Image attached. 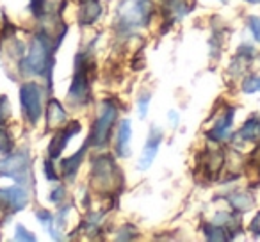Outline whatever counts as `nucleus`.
Instances as JSON below:
<instances>
[{"label":"nucleus","instance_id":"nucleus-2","mask_svg":"<svg viewBox=\"0 0 260 242\" xmlns=\"http://www.w3.org/2000/svg\"><path fill=\"white\" fill-rule=\"evenodd\" d=\"M152 15V0H125L118 9V23L119 27L130 30L136 27L148 25Z\"/></svg>","mask_w":260,"mask_h":242},{"label":"nucleus","instance_id":"nucleus-4","mask_svg":"<svg viewBox=\"0 0 260 242\" xmlns=\"http://www.w3.org/2000/svg\"><path fill=\"white\" fill-rule=\"evenodd\" d=\"M93 185L100 192H111L116 189V184L119 180V171L114 166L111 157H98L93 160V173H91Z\"/></svg>","mask_w":260,"mask_h":242},{"label":"nucleus","instance_id":"nucleus-7","mask_svg":"<svg viewBox=\"0 0 260 242\" xmlns=\"http://www.w3.org/2000/svg\"><path fill=\"white\" fill-rule=\"evenodd\" d=\"M20 100H22V109L25 112L27 119L30 123L36 125L43 112L41 105V87L34 82H27L20 87Z\"/></svg>","mask_w":260,"mask_h":242},{"label":"nucleus","instance_id":"nucleus-18","mask_svg":"<svg viewBox=\"0 0 260 242\" xmlns=\"http://www.w3.org/2000/svg\"><path fill=\"white\" fill-rule=\"evenodd\" d=\"M230 203L234 209L237 210H249L253 206V198L251 194H248V192H237V194H234L230 198Z\"/></svg>","mask_w":260,"mask_h":242},{"label":"nucleus","instance_id":"nucleus-13","mask_svg":"<svg viewBox=\"0 0 260 242\" xmlns=\"http://www.w3.org/2000/svg\"><path fill=\"white\" fill-rule=\"evenodd\" d=\"M66 111L62 109V105L57 100H50L47 107V127L48 128H59L61 125L66 123Z\"/></svg>","mask_w":260,"mask_h":242},{"label":"nucleus","instance_id":"nucleus-3","mask_svg":"<svg viewBox=\"0 0 260 242\" xmlns=\"http://www.w3.org/2000/svg\"><path fill=\"white\" fill-rule=\"evenodd\" d=\"M116 118H118V109L112 105V101H104L100 109V114H98L96 121H94L93 132H91L89 139H87L89 145L100 148V146H104L109 141L111 130L116 123Z\"/></svg>","mask_w":260,"mask_h":242},{"label":"nucleus","instance_id":"nucleus-25","mask_svg":"<svg viewBox=\"0 0 260 242\" xmlns=\"http://www.w3.org/2000/svg\"><path fill=\"white\" fill-rule=\"evenodd\" d=\"M43 171H45V177H47L48 180H57V173H55L54 164H52V160H45V164H43Z\"/></svg>","mask_w":260,"mask_h":242},{"label":"nucleus","instance_id":"nucleus-29","mask_svg":"<svg viewBox=\"0 0 260 242\" xmlns=\"http://www.w3.org/2000/svg\"><path fill=\"white\" fill-rule=\"evenodd\" d=\"M30 11L40 16L45 11V0H30Z\"/></svg>","mask_w":260,"mask_h":242},{"label":"nucleus","instance_id":"nucleus-28","mask_svg":"<svg viewBox=\"0 0 260 242\" xmlns=\"http://www.w3.org/2000/svg\"><path fill=\"white\" fill-rule=\"evenodd\" d=\"M148 101H150V94H143V96L139 98V116H141V118H145V116L148 114Z\"/></svg>","mask_w":260,"mask_h":242},{"label":"nucleus","instance_id":"nucleus-23","mask_svg":"<svg viewBox=\"0 0 260 242\" xmlns=\"http://www.w3.org/2000/svg\"><path fill=\"white\" fill-rule=\"evenodd\" d=\"M36 217L40 219V223L43 224V226H47L50 231H54V228H52V224H54V219H52L50 212H47V210H38Z\"/></svg>","mask_w":260,"mask_h":242},{"label":"nucleus","instance_id":"nucleus-17","mask_svg":"<svg viewBox=\"0 0 260 242\" xmlns=\"http://www.w3.org/2000/svg\"><path fill=\"white\" fill-rule=\"evenodd\" d=\"M237 139L241 141H249V143H255L260 139V121L258 119H248L242 128L239 130Z\"/></svg>","mask_w":260,"mask_h":242},{"label":"nucleus","instance_id":"nucleus-19","mask_svg":"<svg viewBox=\"0 0 260 242\" xmlns=\"http://www.w3.org/2000/svg\"><path fill=\"white\" fill-rule=\"evenodd\" d=\"M203 231H205V237L209 240H226V235H224V230L223 228H216L212 224H205L203 226Z\"/></svg>","mask_w":260,"mask_h":242},{"label":"nucleus","instance_id":"nucleus-12","mask_svg":"<svg viewBox=\"0 0 260 242\" xmlns=\"http://www.w3.org/2000/svg\"><path fill=\"white\" fill-rule=\"evenodd\" d=\"M102 15V6L98 0H84L79 9V20L82 25H91Z\"/></svg>","mask_w":260,"mask_h":242},{"label":"nucleus","instance_id":"nucleus-24","mask_svg":"<svg viewBox=\"0 0 260 242\" xmlns=\"http://www.w3.org/2000/svg\"><path fill=\"white\" fill-rule=\"evenodd\" d=\"M15 238H16V240H27V242H29V240H36V237H34L30 231H27L25 226H22V224H18V226H16Z\"/></svg>","mask_w":260,"mask_h":242},{"label":"nucleus","instance_id":"nucleus-31","mask_svg":"<svg viewBox=\"0 0 260 242\" xmlns=\"http://www.w3.org/2000/svg\"><path fill=\"white\" fill-rule=\"evenodd\" d=\"M246 2H249V4H260V0H246Z\"/></svg>","mask_w":260,"mask_h":242},{"label":"nucleus","instance_id":"nucleus-20","mask_svg":"<svg viewBox=\"0 0 260 242\" xmlns=\"http://www.w3.org/2000/svg\"><path fill=\"white\" fill-rule=\"evenodd\" d=\"M11 150H13L11 135H9L8 130H6V128H2V125H0V152L11 153Z\"/></svg>","mask_w":260,"mask_h":242},{"label":"nucleus","instance_id":"nucleus-6","mask_svg":"<svg viewBox=\"0 0 260 242\" xmlns=\"http://www.w3.org/2000/svg\"><path fill=\"white\" fill-rule=\"evenodd\" d=\"M30 167V157L27 152L9 153L6 159L0 160V177H9L18 180L20 184L27 180Z\"/></svg>","mask_w":260,"mask_h":242},{"label":"nucleus","instance_id":"nucleus-26","mask_svg":"<svg viewBox=\"0 0 260 242\" xmlns=\"http://www.w3.org/2000/svg\"><path fill=\"white\" fill-rule=\"evenodd\" d=\"M9 116V105H8V98L2 96L0 98V123H4Z\"/></svg>","mask_w":260,"mask_h":242},{"label":"nucleus","instance_id":"nucleus-16","mask_svg":"<svg viewBox=\"0 0 260 242\" xmlns=\"http://www.w3.org/2000/svg\"><path fill=\"white\" fill-rule=\"evenodd\" d=\"M87 146H89V141H86V145H84L82 148L75 153V155L70 157V159H66L64 162H62V175H64L66 178H70V180H72V178L75 177L77 169H79L80 162H82V159H84V153H86Z\"/></svg>","mask_w":260,"mask_h":242},{"label":"nucleus","instance_id":"nucleus-27","mask_svg":"<svg viewBox=\"0 0 260 242\" xmlns=\"http://www.w3.org/2000/svg\"><path fill=\"white\" fill-rule=\"evenodd\" d=\"M249 29H251L255 40L260 41V18H256V16H251V18H249Z\"/></svg>","mask_w":260,"mask_h":242},{"label":"nucleus","instance_id":"nucleus-21","mask_svg":"<svg viewBox=\"0 0 260 242\" xmlns=\"http://www.w3.org/2000/svg\"><path fill=\"white\" fill-rule=\"evenodd\" d=\"M170 9L173 13H177L178 16H184L192 8H187V0H170Z\"/></svg>","mask_w":260,"mask_h":242},{"label":"nucleus","instance_id":"nucleus-15","mask_svg":"<svg viewBox=\"0 0 260 242\" xmlns=\"http://www.w3.org/2000/svg\"><path fill=\"white\" fill-rule=\"evenodd\" d=\"M130 135H132V125L128 119H123L118 132V145H116V152L119 157H126L130 153Z\"/></svg>","mask_w":260,"mask_h":242},{"label":"nucleus","instance_id":"nucleus-9","mask_svg":"<svg viewBox=\"0 0 260 242\" xmlns=\"http://www.w3.org/2000/svg\"><path fill=\"white\" fill-rule=\"evenodd\" d=\"M79 132H80L79 121H73V123H70L64 130L57 132V134L54 135V139L50 141V145H48V153H50L52 159H55V157L61 155L62 150L66 148V145H68L70 139H72L75 134H79Z\"/></svg>","mask_w":260,"mask_h":242},{"label":"nucleus","instance_id":"nucleus-1","mask_svg":"<svg viewBox=\"0 0 260 242\" xmlns=\"http://www.w3.org/2000/svg\"><path fill=\"white\" fill-rule=\"evenodd\" d=\"M54 45L45 34H36L30 41L29 54L27 57L20 62V70L25 75H50V68L54 64L52 59V52H54Z\"/></svg>","mask_w":260,"mask_h":242},{"label":"nucleus","instance_id":"nucleus-22","mask_svg":"<svg viewBox=\"0 0 260 242\" xmlns=\"http://www.w3.org/2000/svg\"><path fill=\"white\" fill-rule=\"evenodd\" d=\"M242 91L248 93V94L258 93L260 91V77H249V79H246L244 84H242Z\"/></svg>","mask_w":260,"mask_h":242},{"label":"nucleus","instance_id":"nucleus-10","mask_svg":"<svg viewBox=\"0 0 260 242\" xmlns=\"http://www.w3.org/2000/svg\"><path fill=\"white\" fill-rule=\"evenodd\" d=\"M162 143V134H160L159 128L153 127L150 130V135L146 139V145H145V150H143V155H141V160H139V169H148L152 166L153 159H155L157 152H159V146Z\"/></svg>","mask_w":260,"mask_h":242},{"label":"nucleus","instance_id":"nucleus-11","mask_svg":"<svg viewBox=\"0 0 260 242\" xmlns=\"http://www.w3.org/2000/svg\"><path fill=\"white\" fill-rule=\"evenodd\" d=\"M224 157L221 150H207L202 155V166L203 171L209 178H216L219 175L221 167H223Z\"/></svg>","mask_w":260,"mask_h":242},{"label":"nucleus","instance_id":"nucleus-14","mask_svg":"<svg viewBox=\"0 0 260 242\" xmlns=\"http://www.w3.org/2000/svg\"><path fill=\"white\" fill-rule=\"evenodd\" d=\"M232 121H234V109H226L221 119L216 123L214 130L209 132V137L216 139V141H221V139H226L228 134H230V128H232Z\"/></svg>","mask_w":260,"mask_h":242},{"label":"nucleus","instance_id":"nucleus-8","mask_svg":"<svg viewBox=\"0 0 260 242\" xmlns=\"http://www.w3.org/2000/svg\"><path fill=\"white\" fill-rule=\"evenodd\" d=\"M27 201H29V194L25 189L22 187H8L0 189V203L8 206L11 212H18V210L25 209Z\"/></svg>","mask_w":260,"mask_h":242},{"label":"nucleus","instance_id":"nucleus-5","mask_svg":"<svg viewBox=\"0 0 260 242\" xmlns=\"http://www.w3.org/2000/svg\"><path fill=\"white\" fill-rule=\"evenodd\" d=\"M70 101L73 103H86L89 98V80H87V59H84L82 54L77 55L75 59V75H73V82L70 87L68 94Z\"/></svg>","mask_w":260,"mask_h":242},{"label":"nucleus","instance_id":"nucleus-30","mask_svg":"<svg viewBox=\"0 0 260 242\" xmlns=\"http://www.w3.org/2000/svg\"><path fill=\"white\" fill-rule=\"evenodd\" d=\"M62 198H64V189H62V187L55 189V191L52 192V196H50L52 201H59V199H62Z\"/></svg>","mask_w":260,"mask_h":242}]
</instances>
